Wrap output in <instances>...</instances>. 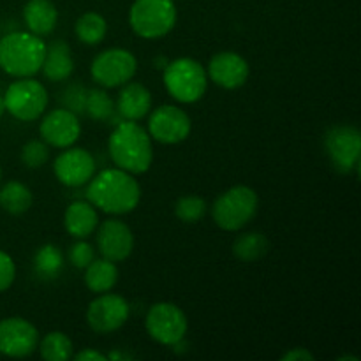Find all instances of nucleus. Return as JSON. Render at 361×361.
<instances>
[{"mask_svg":"<svg viewBox=\"0 0 361 361\" xmlns=\"http://www.w3.org/2000/svg\"><path fill=\"white\" fill-rule=\"evenodd\" d=\"M87 197L95 208L111 215L133 212L141 201V187L130 173L120 168L104 169L88 182Z\"/></svg>","mask_w":361,"mask_h":361,"instance_id":"f257e3e1","label":"nucleus"},{"mask_svg":"<svg viewBox=\"0 0 361 361\" xmlns=\"http://www.w3.org/2000/svg\"><path fill=\"white\" fill-rule=\"evenodd\" d=\"M108 152L116 168L130 175L147 173L154 161L150 134L133 120L120 122L115 127L108 140Z\"/></svg>","mask_w":361,"mask_h":361,"instance_id":"f03ea898","label":"nucleus"},{"mask_svg":"<svg viewBox=\"0 0 361 361\" xmlns=\"http://www.w3.org/2000/svg\"><path fill=\"white\" fill-rule=\"evenodd\" d=\"M46 42L32 32H11L0 39V69L14 78H32L41 71Z\"/></svg>","mask_w":361,"mask_h":361,"instance_id":"7ed1b4c3","label":"nucleus"},{"mask_svg":"<svg viewBox=\"0 0 361 361\" xmlns=\"http://www.w3.org/2000/svg\"><path fill=\"white\" fill-rule=\"evenodd\" d=\"M164 85L173 99L192 104L207 94V71L194 59H176L164 67Z\"/></svg>","mask_w":361,"mask_h":361,"instance_id":"20e7f679","label":"nucleus"},{"mask_svg":"<svg viewBox=\"0 0 361 361\" xmlns=\"http://www.w3.org/2000/svg\"><path fill=\"white\" fill-rule=\"evenodd\" d=\"M257 204L259 200L256 190L247 185H236L215 200L212 217L224 231H238L252 221L257 214Z\"/></svg>","mask_w":361,"mask_h":361,"instance_id":"39448f33","label":"nucleus"},{"mask_svg":"<svg viewBox=\"0 0 361 361\" xmlns=\"http://www.w3.org/2000/svg\"><path fill=\"white\" fill-rule=\"evenodd\" d=\"M129 23L134 34L143 39H161L176 23L173 0H136L129 11Z\"/></svg>","mask_w":361,"mask_h":361,"instance_id":"423d86ee","label":"nucleus"},{"mask_svg":"<svg viewBox=\"0 0 361 361\" xmlns=\"http://www.w3.org/2000/svg\"><path fill=\"white\" fill-rule=\"evenodd\" d=\"M6 111L21 122H34L48 108V92L37 80L20 78L4 94Z\"/></svg>","mask_w":361,"mask_h":361,"instance_id":"0eeeda50","label":"nucleus"},{"mask_svg":"<svg viewBox=\"0 0 361 361\" xmlns=\"http://www.w3.org/2000/svg\"><path fill=\"white\" fill-rule=\"evenodd\" d=\"M145 326L155 342L162 345H175L185 338L189 323L178 305L171 302H159L148 310Z\"/></svg>","mask_w":361,"mask_h":361,"instance_id":"6e6552de","label":"nucleus"},{"mask_svg":"<svg viewBox=\"0 0 361 361\" xmlns=\"http://www.w3.org/2000/svg\"><path fill=\"white\" fill-rule=\"evenodd\" d=\"M137 71V60L129 49L111 48L99 53L90 67V74L106 88L122 87L129 83Z\"/></svg>","mask_w":361,"mask_h":361,"instance_id":"1a4fd4ad","label":"nucleus"},{"mask_svg":"<svg viewBox=\"0 0 361 361\" xmlns=\"http://www.w3.org/2000/svg\"><path fill=\"white\" fill-rule=\"evenodd\" d=\"M324 148L330 161L341 171L360 169L361 134L356 127L337 126L330 129L324 137Z\"/></svg>","mask_w":361,"mask_h":361,"instance_id":"9d476101","label":"nucleus"},{"mask_svg":"<svg viewBox=\"0 0 361 361\" xmlns=\"http://www.w3.org/2000/svg\"><path fill=\"white\" fill-rule=\"evenodd\" d=\"M192 123L189 115L178 106H161L152 111L148 120V134L164 145L182 143L189 137Z\"/></svg>","mask_w":361,"mask_h":361,"instance_id":"9b49d317","label":"nucleus"},{"mask_svg":"<svg viewBox=\"0 0 361 361\" xmlns=\"http://www.w3.org/2000/svg\"><path fill=\"white\" fill-rule=\"evenodd\" d=\"M130 314L129 302L120 295L102 293L88 305L87 323L95 334H111L127 323Z\"/></svg>","mask_w":361,"mask_h":361,"instance_id":"f8f14e48","label":"nucleus"},{"mask_svg":"<svg viewBox=\"0 0 361 361\" xmlns=\"http://www.w3.org/2000/svg\"><path fill=\"white\" fill-rule=\"evenodd\" d=\"M39 345V331L23 317H7L0 321V355L9 358L30 356Z\"/></svg>","mask_w":361,"mask_h":361,"instance_id":"ddd939ff","label":"nucleus"},{"mask_svg":"<svg viewBox=\"0 0 361 361\" xmlns=\"http://www.w3.org/2000/svg\"><path fill=\"white\" fill-rule=\"evenodd\" d=\"M53 171L60 183L66 187H81L95 175V161L85 148H66L55 159Z\"/></svg>","mask_w":361,"mask_h":361,"instance_id":"4468645a","label":"nucleus"},{"mask_svg":"<svg viewBox=\"0 0 361 361\" xmlns=\"http://www.w3.org/2000/svg\"><path fill=\"white\" fill-rule=\"evenodd\" d=\"M39 130L46 145L55 148H69L80 137L81 123L76 113L67 108H59L49 111L42 118Z\"/></svg>","mask_w":361,"mask_h":361,"instance_id":"2eb2a0df","label":"nucleus"},{"mask_svg":"<svg viewBox=\"0 0 361 361\" xmlns=\"http://www.w3.org/2000/svg\"><path fill=\"white\" fill-rule=\"evenodd\" d=\"M97 249L102 257L113 263L126 261L134 249L133 231L118 219L104 221L97 231Z\"/></svg>","mask_w":361,"mask_h":361,"instance_id":"dca6fc26","label":"nucleus"},{"mask_svg":"<svg viewBox=\"0 0 361 361\" xmlns=\"http://www.w3.org/2000/svg\"><path fill=\"white\" fill-rule=\"evenodd\" d=\"M249 63L235 51H221L208 63V78L226 90H235L249 80Z\"/></svg>","mask_w":361,"mask_h":361,"instance_id":"f3484780","label":"nucleus"},{"mask_svg":"<svg viewBox=\"0 0 361 361\" xmlns=\"http://www.w3.org/2000/svg\"><path fill=\"white\" fill-rule=\"evenodd\" d=\"M152 108V95L147 87L141 83H126L116 101V109L126 120L145 118L150 113Z\"/></svg>","mask_w":361,"mask_h":361,"instance_id":"a211bd4d","label":"nucleus"},{"mask_svg":"<svg viewBox=\"0 0 361 361\" xmlns=\"http://www.w3.org/2000/svg\"><path fill=\"white\" fill-rule=\"evenodd\" d=\"M99 224V215L90 201H74L69 204L63 215V226L67 233L78 240H85L95 231Z\"/></svg>","mask_w":361,"mask_h":361,"instance_id":"6ab92c4d","label":"nucleus"},{"mask_svg":"<svg viewBox=\"0 0 361 361\" xmlns=\"http://www.w3.org/2000/svg\"><path fill=\"white\" fill-rule=\"evenodd\" d=\"M23 20L28 32L35 35H48L55 30L59 13L49 0H28L23 9Z\"/></svg>","mask_w":361,"mask_h":361,"instance_id":"aec40b11","label":"nucleus"},{"mask_svg":"<svg viewBox=\"0 0 361 361\" xmlns=\"http://www.w3.org/2000/svg\"><path fill=\"white\" fill-rule=\"evenodd\" d=\"M41 71L51 81L67 80L74 71V60L71 56L69 44L63 41H55L46 46V55Z\"/></svg>","mask_w":361,"mask_h":361,"instance_id":"412c9836","label":"nucleus"},{"mask_svg":"<svg viewBox=\"0 0 361 361\" xmlns=\"http://www.w3.org/2000/svg\"><path fill=\"white\" fill-rule=\"evenodd\" d=\"M85 284L95 295H102L115 288L118 281V268L113 261L106 259H94L87 268H85Z\"/></svg>","mask_w":361,"mask_h":361,"instance_id":"4be33fe9","label":"nucleus"},{"mask_svg":"<svg viewBox=\"0 0 361 361\" xmlns=\"http://www.w3.org/2000/svg\"><path fill=\"white\" fill-rule=\"evenodd\" d=\"M34 203L32 190L21 182H7L0 189V207L13 215H21L28 212Z\"/></svg>","mask_w":361,"mask_h":361,"instance_id":"5701e85b","label":"nucleus"},{"mask_svg":"<svg viewBox=\"0 0 361 361\" xmlns=\"http://www.w3.org/2000/svg\"><path fill=\"white\" fill-rule=\"evenodd\" d=\"M268 249H270V242L263 233L257 231L243 233L233 243V254L245 263L261 259L263 256H267Z\"/></svg>","mask_w":361,"mask_h":361,"instance_id":"b1692460","label":"nucleus"},{"mask_svg":"<svg viewBox=\"0 0 361 361\" xmlns=\"http://www.w3.org/2000/svg\"><path fill=\"white\" fill-rule=\"evenodd\" d=\"M76 37L85 44H99L104 41L106 32H108V23L99 13H85L80 20L76 21Z\"/></svg>","mask_w":361,"mask_h":361,"instance_id":"393cba45","label":"nucleus"},{"mask_svg":"<svg viewBox=\"0 0 361 361\" xmlns=\"http://www.w3.org/2000/svg\"><path fill=\"white\" fill-rule=\"evenodd\" d=\"M39 351L46 361H67L73 358V342L62 331H51L39 342Z\"/></svg>","mask_w":361,"mask_h":361,"instance_id":"a878e982","label":"nucleus"},{"mask_svg":"<svg viewBox=\"0 0 361 361\" xmlns=\"http://www.w3.org/2000/svg\"><path fill=\"white\" fill-rule=\"evenodd\" d=\"M63 267V254L56 245L46 243L34 257L35 274L41 279H55Z\"/></svg>","mask_w":361,"mask_h":361,"instance_id":"bb28decb","label":"nucleus"},{"mask_svg":"<svg viewBox=\"0 0 361 361\" xmlns=\"http://www.w3.org/2000/svg\"><path fill=\"white\" fill-rule=\"evenodd\" d=\"M85 111L90 118L108 120L115 111V104L113 99L109 97L108 92L101 90V88H94V90H87V101H85Z\"/></svg>","mask_w":361,"mask_h":361,"instance_id":"cd10ccee","label":"nucleus"},{"mask_svg":"<svg viewBox=\"0 0 361 361\" xmlns=\"http://www.w3.org/2000/svg\"><path fill=\"white\" fill-rule=\"evenodd\" d=\"M207 214V201L200 196L180 197L175 204V215L185 224H196Z\"/></svg>","mask_w":361,"mask_h":361,"instance_id":"c85d7f7f","label":"nucleus"},{"mask_svg":"<svg viewBox=\"0 0 361 361\" xmlns=\"http://www.w3.org/2000/svg\"><path fill=\"white\" fill-rule=\"evenodd\" d=\"M21 159H23V164L30 169L42 168V166L48 162L49 159V148L44 141H28L27 145L21 150Z\"/></svg>","mask_w":361,"mask_h":361,"instance_id":"c756f323","label":"nucleus"},{"mask_svg":"<svg viewBox=\"0 0 361 361\" xmlns=\"http://www.w3.org/2000/svg\"><path fill=\"white\" fill-rule=\"evenodd\" d=\"M94 259H95L94 247H92L88 242L80 240V242H76L69 249V261L74 268H87Z\"/></svg>","mask_w":361,"mask_h":361,"instance_id":"7c9ffc66","label":"nucleus"},{"mask_svg":"<svg viewBox=\"0 0 361 361\" xmlns=\"http://www.w3.org/2000/svg\"><path fill=\"white\" fill-rule=\"evenodd\" d=\"M14 277H16V267L13 257L0 250V293L7 291L13 286Z\"/></svg>","mask_w":361,"mask_h":361,"instance_id":"2f4dec72","label":"nucleus"},{"mask_svg":"<svg viewBox=\"0 0 361 361\" xmlns=\"http://www.w3.org/2000/svg\"><path fill=\"white\" fill-rule=\"evenodd\" d=\"M85 101H87V90L83 87H78V85L67 88L66 95H63L66 108L74 113L85 111Z\"/></svg>","mask_w":361,"mask_h":361,"instance_id":"473e14b6","label":"nucleus"},{"mask_svg":"<svg viewBox=\"0 0 361 361\" xmlns=\"http://www.w3.org/2000/svg\"><path fill=\"white\" fill-rule=\"evenodd\" d=\"M282 361H314V355L305 348H295L286 353L281 358Z\"/></svg>","mask_w":361,"mask_h":361,"instance_id":"72a5a7b5","label":"nucleus"},{"mask_svg":"<svg viewBox=\"0 0 361 361\" xmlns=\"http://www.w3.org/2000/svg\"><path fill=\"white\" fill-rule=\"evenodd\" d=\"M74 360L76 361H106L108 360V356H104L102 353H99V351H94V349H83V351H80L76 356H74Z\"/></svg>","mask_w":361,"mask_h":361,"instance_id":"f704fd0d","label":"nucleus"},{"mask_svg":"<svg viewBox=\"0 0 361 361\" xmlns=\"http://www.w3.org/2000/svg\"><path fill=\"white\" fill-rule=\"evenodd\" d=\"M6 113V104H4V95H0V116Z\"/></svg>","mask_w":361,"mask_h":361,"instance_id":"c9c22d12","label":"nucleus"},{"mask_svg":"<svg viewBox=\"0 0 361 361\" xmlns=\"http://www.w3.org/2000/svg\"><path fill=\"white\" fill-rule=\"evenodd\" d=\"M345 360H351V361H358L356 356H342V358H338V361H345Z\"/></svg>","mask_w":361,"mask_h":361,"instance_id":"e433bc0d","label":"nucleus"},{"mask_svg":"<svg viewBox=\"0 0 361 361\" xmlns=\"http://www.w3.org/2000/svg\"><path fill=\"white\" fill-rule=\"evenodd\" d=\"M0 178H2V169H0Z\"/></svg>","mask_w":361,"mask_h":361,"instance_id":"4c0bfd02","label":"nucleus"}]
</instances>
